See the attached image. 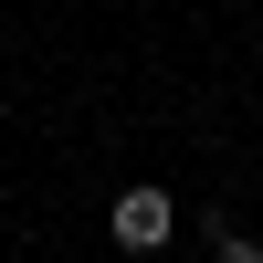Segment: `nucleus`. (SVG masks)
<instances>
[{"mask_svg": "<svg viewBox=\"0 0 263 263\" xmlns=\"http://www.w3.org/2000/svg\"><path fill=\"white\" fill-rule=\"evenodd\" d=\"M168 232H179L168 190H116V253H158Z\"/></svg>", "mask_w": 263, "mask_h": 263, "instance_id": "f257e3e1", "label": "nucleus"}, {"mask_svg": "<svg viewBox=\"0 0 263 263\" xmlns=\"http://www.w3.org/2000/svg\"><path fill=\"white\" fill-rule=\"evenodd\" d=\"M221 263H263V242H242V232H221Z\"/></svg>", "mask_w": 263, "mask_h": 263, "instance_id": "f03ea898", "label": "nucleus"}]
</instances>
